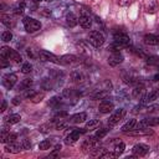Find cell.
Returning a JSON list of instances; mask_svg holds the SVG:
<instances>
[{"mask_svg":"<svg viewBox=\"0 0 159 159\" xmlns=\"http://www.w3.org/2000/svg\"><path fill=\"white\" fill-rule=\"evenodd\" d=\"M113 45H112V50L111 51H119L120 48H124V47H128L130 45V39L128 35L125 34H116L114 37H113Z\"/></svg>","mask_w":159,"mask_h":159,"instance_id":"cell-1","label":"cell"},{"mask_svg":"<svg viewBox=\"0 0 159 159\" xmlns=\"http://www.w3.org/2000/svg\"><path fill=\"white\" fill-rule=\"evenodd\" d=\"M0 56H1V57H6L9 61H12V62H15V63H20V62L22 61V58H21V56H20L19 52H16L15 50H12V48H10V47H6V46L1 47V50H0Z\"/></svg>","mask_w":159,"mask_h":159,"instance_id":"cell-2","label":"cell"},{"mask_svg":"<svg viewBox=\"0 0 159 159\" xmlns=\"http://www.w3.org/2000/svg\"><path fill=\"white\" fill-rule=\"evenodd\" d=\"M98 145H99V139H98L96 135H91V137L86 138V139L82 142L81 148H82V150H83L84 153H89V152H92V150H96V149L98 148Z\"/></svg>","mask_w":159,"mask_h":159,"instance_id":"cell-3","label":"cell"},{"mask_svg":"<svg viewBox=\"0 0 159 159\" xmlns=\"http://www.w3.org/2000/svg\"><path fill=\"white\" fill-rule=\"evenodd\" d=\"M22 22H24V27H25V30L27 32L32 34V32H36V31H39L41 29V22L39 20H35L34 17L26 16V17H24Z\"/></svg>","mask_w":159,"mask_h":159,"instance_id":"cell-4","label":"cell"},{"mask_svg":"<svg viewBox=\"0 0 159 159\" xmlns=\"http://www.w3.org/2000/svg\"><path fill=\"white\" fill-rule=\"evenodd\" d=\"M104 41V35L101 31H91L88 35V42L94 47H101Z\"/></svg>","mask_w":159,"mask_h":159,"instance_id":"cell-5","label":"cell"},{"mask_svg":"<svg viewBox=\"0 0 159 159\" xmlns=\"http://www.w3.org/2000/svg\"><path fill=\"white\" fill-rule=\"evenodd\" d=\"M84 132H86V128H81V129L75 128V129H72V130L66 135L65 143H66L67 145H71V144L76 143V142L80 139V135H81L82 133H84Z\"/></svg>","mask_w":159,"mask_h":159,"instance_id":"cell-6","label":"cell"},{"mask_svg":"<svg viewBox=\"0 0 159 159\" xmlns=\"http://www.w3.org/2000/svg\"><path fill=\"white\" fill-rule=\"evenodd\" d=\"M125 113H127V111H125L124 108H119V109H117V111L109 117V119H108V124H109V127H113V125H116L117 123H119V120H122V119L124 118Z\"/></svg>","mask_w":159,"mask_h":159,"instance_id":"cell-7","label":"cell"},{"mask_svg":"<svg viewBox=\"0 0 159 159\" xmlns=\"http://www.w3.org/2000/svg\"><path fill=\"white\" fill-rule=\"evenodd\" d=\"M39 58L41 61H48V62H53V63H60V58L57 56H55L53 53L46 51V50H41L39 51Z\"/></svg>","mask_w":159,"mask_h":159,"instance_id":"cell-8","label":"cell"},{"mask_svg":"<svg viewBox=\"0 0 159 159\" xmlns=\"http://www.w3.org/2000/svg\"><path fill=\"white\" fill-rule=\"evenodd\" d=\"M149 152V147L147 144H143V143H139V144H135L132 149V154L133 157H144L147 153Z\"/></svg>","mask_w":159,"mask_h":159,"instance_id":"cell-9","label":"cell"},{"mask_svg":"<svg viewBox=\"0 0 159 159\" xmlns=\"http://www.w3.org/2000/svg\"><path fill=\"white\" fill-rule=\"evenodd\" d=\"M154 125H159V117L145 118V119H142L139 123H137V128H149Z\"/></svg>","mask_w":159,"mask_h":159,"instance_id":"cell-10","label":"cell"},{"mask_svg":"<svg viewBox=\"0 0 159 159\" xmlns=\"http://www.w3.org/2000/svg\"><path fill=\"white\" fill-rule=\"evenodd\" d=\"M123 62V56H122V53L119 52V51H112L111 52V55H109V57H108V63H109V66H117V65H119V63H122Z\"/></svg>","mask_w":159,"mask_h":159,"instance_id":"cell-11","label":"cell"},{"mask_svg":"<svg viewBox=\"0 0 159 159\" xmlns=\"http://www.w3.org/2000/svg\"><path fill=\"white\" fill-rule=\"evenodd\" d=\"M16 81H17V77H16V75H14V73H7V75H5V76L2 77V84H4V87L7 88V89H11V88L15 86Z\"/></svg>","mask_w":159,"mask_h":159,"instance_id":"cell-12","label":"cell"},{"mask_svg":"<svg viewBox=\"0 0 159 159\" xmlns=\"http://www.w3.org/2000/svg\"><path fill=\"white\" fill-rule=\"evenodd\" d=\"M144 93H145V87L143 83H135L134 88L132 89V97L135 98V99H140L144 97Z\"/></svg>","mask_w":159,"mask_h":159,"instance_id":"cell-13","label":"cell"},{"mask_svg":"<svg viewBox=\"0 0 159 159\" xmlns=\"http://www.w3.org/2000/svg\"><path fill=\"white\" fill-rule=\"evenodd\" d=\"M113 108H114V104H113L111 101H106V99L102 101V102L99 103V106H98V111H99L101 113H103V114H107V113L112 112Z\"/></svg>","mask_w":159,"mask_h":159,"instance_id":"cell-14","label":"cell"},{"mask_svg":"<svg viewBox=\"0 0 159 159\" xmlns=\"http://www.w3.org/2000/svg\"><path fill=\"white\" fill-rule=\"evenodd\" d=\"M78 24L83 27V29H89L91 25H92V19L89 15L87 14H82L80 17H78Z\"/></svg>","mask_w":159,"mask_h":159,"instance_id":"cell-15","label":"cell"},{"mask_svg":"<svg viewBox=\"0 0 159 159\" xmlns=\"http://www.w3.org/2000/svg\"><path fill=\"white\" fill-rule=\"evenodd\" d=\"M143 40H144V43L150 45V46L159 45V36H158V35H154V34H148V35H145Z\"/></svg>","mask_w":159,"mask_h":159,"instance_id":"cell-16","label":"cell"},{"mask_svg":"<svg viewBox=\"0 0 159 159\" xmlns=\"http://www.w3.org/2000/svg\"><path fill=\"white\" fill-rule=\"evenodd\" d=\"M21 149H22V148H21V144H20V143H16V142H14V143H7V144L5 145V152L12 153V154L19 153Z\"/></svg>","mask_w":159,"mask_h":159,"instance_id":"cell-17","label":"cell"},{"mask_svg":"<svg viewBox=\"0 0 159 159\" xmlns=\"http://www.w3.org/2000/svg\"><path fill=\"white\" fill-rule=\"evenodd\" d=\"M158 97H159V87H158V88H154V89H152L149 93L144 94L143 102H153V101H155Z\"/></svg>","mask_w":159,"mask_h":159,"instance_id":"cell-18","label":"cell"},{"mask_svg":"<svg viewBox=\"0 0 159 159\" xmlns=\"http://www.w3.org/2000/svg\"><path fill=\"white\" fill-rule=\"evenodd\" d=\"M87 119V114L84 112H80V113H76L73 116H71L70 118V122L71 123H82Z\"/></svg>","mask_w":159,"mask_h":159,"instance_id":"cell-19","label":"cell"},{"mask_svg":"<svg viewBox=\"0 0 159 159\" xmlns=\"http://www.w3.org/2000/svg\"><path fill=\"white\" fill-rule=\"evenodd\" d=\"M137 127V120L135 119H129L123 127H122V132L123 133H129L132 130H134Z\"/></svg>","mask_w":159,"mask_h":159,"instance_id":"cell-20","label":"cell"},{"mask_svg":"<svg viewBox=\"0 0 159 159\" xmlns=\"http://www.w3.org/2000/svg\"><path fill=\"white\" fill-rule=\"evenodd\" d=\"M66 22H67V25L70 27H75L78 24V17H76V15L73 12H70L66 16Z\"/></svg>","mask_w":159,"mask_h":159,"instance_id":"cell-21","label":"cell"},{"mask_svg":"<svg viewBox=\"0 0 159 159\" xmlns=\"http://www.w3.org/2000/svg\"><path fill=\"white\" fill-rule=\"evenodd\" d=\"M109 91H111V88H103V89H97L93 94H92V98H94V99H102V98H104L108 93H109Z\"/></svg>","mask_w":159,"mask_h":159,"instance_id":"cell-22","label":"cell"},{"mask_svg":"<svg viewBox=\"0 0 159 159\" xmlns=\"http://www.w3.org/2000/svg\"><path fill=\"white\" fill-rule=\"evenodd\" d=\"M83 80H84V76H83L82 72H80V71H75V72L71 73V81H72V82L80 83V82H82Z\"/></svg>","mask_w":159,"mask_h":159,"instance_id":"cell-23","label":"cell"},{"mask_svg":"<svg viewBox=\"0 0 159 159\" xmlns=\"http://www.w3.org/2000/svg\"><path fill=\"white\" fill-rule=\"evenodd\" d=\"M75 61H76V56L73 55H63L60 58V63H63V65H70V63H73Z\"/></svg>","mask_w":159,"mask_h":159,"instance_id":"cell-24","label":"cell"},{"mask_svg":"<svg viewBox=\"0 0 159 159\" xmlns=\"http://www.w3.org/2000/svg\"><path fill=\"white\" fill-rule=\"evenodd\" d=\"M20 119H21V116L17 114V113H14V114H10L9 117H6V123H9V124H16V123L20 122Z\"/></svg>","mask_w":159,"mask_h":159,"instance_id":"cell-25","label":"cell"},{"mask_svg":"<svg viewBox=\"0 0 159 159\" xmlns=\"http://www.w3.org/2000/svg\"><path fill=\"white\" fill-rule=\"evenodd\" d=\"M31 86H32V80H31V78H25V80H22V82L20 83L19 89H21V91H26V89H29Z\"/></svg>","mask_w":159,"mask_h":159,"instance_id":"cell-26","label":"cell"},{"mask_svg":"<svg viewBox=\"0 0 159 159\" xmlns=\"http://www.w3.org/2000/svg\"><path fill=\"white\" fill-rule=\"evenodd\" d=\"M124 148H125V144H124L123 142L117 143V144L114 145V149H113V152H114L116 157H119V155H120V154L124 152Z\"/></svg>","mask_w":159,"mask_h":159,"instance_id":"cell-27","label":"cell"},{"mask_svg":"<svg viewBox=\"0 0 159 159\" xmlns=\"http://www.w3.org/2000/svg\"><path fill=\"white\" fill-rule=\"evenodd\" d=\"M1 22H2L6 27H12V26H14V21L11 20L10 15H2V16H1Z\"/></svg>","mask_w":159,"mask_h":159,"instance_id":"cell-28","label":"cell"},{"mask_svg":"<svg viewBox=\"0 0 159 159\" xmlns=\"http://www.w3.org/2000/svg\"><path fill=\"white\" fill-rule=\"evenodd\" d=\"M109 132V128H107V127H103V128H99V129H97V132L94 133V135L98 138V139H102L103 137H106V134Z\"/></svg>","mask_w":159,"mask_h":159,"instance_id":"cell-29","label":"cell"},{"mask_svg":"<svg viewBox=\"0 0 159 159\" xmlns=\"http://www.w3.org/2000/svg\"><path fill=\"white\" fill-rule=\"evenodd\" d=\"M43 97H45V93H43V92H36L30 99H31V102H34V103H39V102H41V101L43 99Z\"/></svg>","mask_w":159,"mask_h":159,"instance_id":"cell-30","label":"cell"},{"mask_svg":"<svg viewBox=\"0 0 159 159\" xmlns=\"http://www.w3.org/2000/svg\"><path fill=\"white\" fill-rule=\"evenodd\" d=\"M50 147H51V142L47 140V139L40 142V144H39V149L40 150H47V149H50Z\"/></svg>","mask_w":159,"mask_h":159,"instance_id":"cell-31","label":"cell"},{"mask_svg":"<svg viewBox=\"0 0 159 159\" xmlns=\"http://www.w3.org/2000/svg\"><path fill=\"white\" fill-rule=\"evenodd\" d=\"M24 9H25V2L21 1V2H19V4L14 7V12L17 14V15H19V14H22V12H24Z\"/></svg>","mask_w":159,"mask_h":159,"instance_id":"cell-32","label":"cell"},{"mask_svg":"<svg viewBox=\"0 0 159 159\" xmlns=\"http://www.w3.org/2000/svg\"><path fill=\"white\" fill-rule=\"evenodd\" d=\"M11 39H12V34H11L10 31H4V32L1 34V40H2L4 42L11 41Z\"/></svg>","mask_w":159,"mask_h":159,"instance_id":"cell-33","label":"cell"},{"mask_svg":"<svg viewBox=\"0 0 159 159\" xmlns=\"http://www.w3.org/2000/svg\"><path fill=\"white\" fill-rule=\"evenodd\" d=\"M31 71H32V66H31L29 62H26V63L22 65V67H21V72H22L24 75H27V73H30Z\"/></svg>","mask_w":159,"mask_h":159,"instance_id":"cell-34","label":"cell"},{"mask_svg":"<svg viewBox=\"0 0 159 159\" xmlns=\"http://www.w3.org/2000/svg\"><path fill=\"white\" fill-rule=\"evenodd\" d=\"M123 81H124L127 84H134V83H137V80H135L133 76H130V75L123 76Z\"/></svg>","mask_w":159,"mask_h":159,"instance_id":"cell-35","label":"cell"},{"mask_svg":"<svg viewBox=\"0 0 159 159\" xmlns=\"http://www.w3.org/2000/svg\"><path fill=\"white\" fill-rule=\"evenodd\" d=\"M147 62L149 65H154V66H159V57L157 56H150L147 58Z\"/></svg>","mask_w":159,"mask_h":159,"instance_id":"cell-36","label":"cell"},{"mask_svg":"<svg viewBox=\"0 0 159 159\" xmlns=\"http://www.w3.org/2000/svg\"><path fill=\"white\" fill-rule=\"evenodd\" d=\"M60 103H61V97H60V96L52 97V98L50 99V102H48V104L52 106V107H55V106H57V104H60Z\"/></svg>","mask_w":159,"mask_h":159,"instance_id":"cell-37","label":"cell"},{"mask_svg":"<svg viewBox=\"0 0 159 159\" xmlns=\"http://www.w3.org/2000/svg\"><path fill=\"white\" fill-rule=\"evenodd\" d=\"M157 10H158L157 2H155V1H152V2L148 5V12H150V14H154Z\"/></svg>","mask_w":159,"mask_h":159,"instance_id":"cell-38","label":"cell"},{"mask_svg":"<svg viewBox=\"0 0 159 159\" xmlns=\"http://www.w3.org/2000/svg\"><path fill=\"white\" fill-rule=\"evenodd\" d=\"M9 134H10V132H7L6 129H2V130H1V137H0V142H1V143H6V140H7V137H9Z\"/></svg>","mask_w":159,"mask_h":159,"instance_id":"cell-39","label":"cell"},{"mask_svg":"<svg viewBox=\"0 0 159 159\" xmlns=\"http://www.w3.org/2000/svg\"><path fill=\"white\" fill-rule=\"evenodd\" d=\"M75 94H76V91L73 88H66V89H63V96L65 97H72Z\"/></svg>","mask_w":159,"mask_h":159,"instance_id":"cell-40","label":"cell"},{"mask_svg":"<svg viewBox=\"0 0 159 159\" xmlns=\"http://www.w3.org/2000/svg\"><path fill=\"white\" fill-rule=\"evenodd\" d=\"M20 144H21V148L22 149H30V147H31V143L27 139H22Z\"/></svg>","mask_w":159,"mask_h":159,"instance_id":"cell-41","label":"cell"},{"mask_svg":"<svg viewBox=\"0 0 159 159\" xmlns=\"http://www.w3.org/2000/svg\"><path fill=\"white\" fill-rule=\"evenodd\" d=\"M16 139H17V135L15 133H10L9 137H7L6 143H14V142H16Z\"/></svg>","mask_w":159,"mask_h":159,"instance_id":"cell-42","label":"cell"},{"mask_svg":"<svg viewBox=\"0 0 159 159\" xmlns=\"http://www.w3.org/2000/svg\"><path fill=\"white\" fill-rule=\"evenodd\" d=\"M98 123H99V120H98V119H91V120H88V122H87V128H92V127L97 125Z\"/></svg>","mask_w":159,"mask_h":159,"instance_id":"cell-43","label":"cell"},{"mask_svg":"<svg viewBox=\"0 0 159 159\" xmlns=\"http://www.w3.org/2000/svg\"><path fill=\"white\" fill-rule=\"evenodd\" d=\"M0 66H1V68H5V67H7L9 66V62H7V58L6 57H1V60H0Z\"/></svg>","mask_w":159,"mask_h":159,"instance_id":"cell-44","label":"cell"},{"mask_svg":"<svg viewBox=\"0 0 159 159\" xmlns=\"http://www.w3.org/2000/svg\"><path fill=\"white\" fill-rule=\"evenodd\" d=\"M35 93H36V92H35L34 89H30V88H29V89H26V92H25V94H24V96H25L26 98H31Z\"/></svg>","mask_w":159,"mask_h":159,"instance_id":"cell-45","label":"cell"},{"mask_svg":"<svg viewBox=\"0 0 159 159\" xmlns=\"http://www.w3.org/2000/svg\"><path fill=\"white\" fill-rule=\"evenodd\" d=\"M99 157H101V158H114L116 154H114V152H113V153H103V154H101Z\"/></svg>","mask_w":159,"mask_h":159,"instance_id":"cell-46","label":"cell"},{"mask_svg":"<svg viewBox=\"0 0 159 159\" xmlns=\"http://www.w3.org/2000/svg\"><path fill=\"white\" fill-rule=\"evenodd\" d=\"M20 103H21V98H20V97H14V98H12V104L17 106V104H20Z\"/></svg>","mask_w":159,"mask_h":159,"instance_id":"cell-47","label":"cell"},{"mask_svg":"<svg viewBox=\"0 0 159 159\" xmlns=\"http://www.w3.org/2000/svg\"><path fill=\"white\" fill-rule=\"evenodd\" d=\"M118 4L119 5H129L130 4V0H118Z\"/></svg>","mask_w":159,"mask_h":159,"instance_id":"cell-48","label":"cell"},{"mask_svg":"<svg viewBox=\"0 0 159 159\" xmlns=\"http://www.w3.org/2000/svg\"><path fill=\"white\" fill-rule=\"evenodd\" d=\"M5 109H6V101H5V99H2V103H1V109H0V111H1V112H4Z\"/></svg>","mask_w":159,"mask_h":159,"instance_id":"cell-49","label":"cell"},{"mask_svg":"<svg viewBox=\"0 0 159 159\" xmlns=\"http://www.w3.org/2000/svg\"><path fill=\"white\" fill-rule=\"evenodd\" d=\"M158 80H159V75H155L154 76V81H158Z\"/></svg>","mask_w":159,"mask_h":159,"instance_id":"cell-50","label":"cell"},{"mask_svg":"<svg viewBox=\"0 0 159 159\" xmlns=\"http://www.w3.org/2000/svg\"><path fill=\"white\" fill-rule=\"evenodd\" d=\"M34 1H36V2H40V1H43V0H34Z\"/></svg>","mask_w":159,"mask_h":159,"instance_id":"cell-51","label":"cell"}]
</instances>
